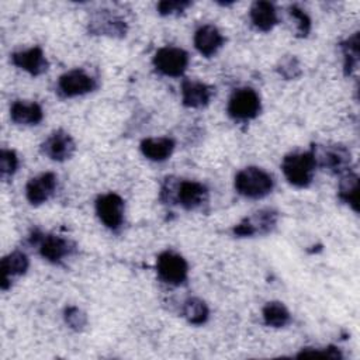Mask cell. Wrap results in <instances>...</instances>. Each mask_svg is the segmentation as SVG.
<instances>
[{
    "instance_id": "cell-1",
    "label": "cell",
    "mask_w": 360,
    "mask_h": 360,
    "mask_svg": "<svg viewBox=\"0 0 360 360\" xmlns=\"http://www.w3.org/2000/svg\"><path fill=\"white\" fill-rule=\"evenodd\" d=\"M207 187L198 181L181 180L173 183L166 179L162 187L160 198L167 202H177L186 210H197L207 200Z\"/></svg>"
},
{
    "instance_id": "cell-2",
    "label": "cell",
    "mask_w": 360,
    "mask_h": 360,
    "mask_svg": "<svg viewBox=\"0 0 360 360\" xmlns=\"http://www.w3.org/2000/svg\"><path fill=\"white\" fill-rule=\"evenodd\" d=\"M316 167V160L312 150L308 152H294L285 155L281 163L283 173L288 183L295 187H308L312 181L314 172Z\"/></svg>"
},
{
    "instance_id": "cell-3",
    "label": "cell",
    "mask_w": 360,
    "mask_h": 360,
    "mask_svg": "<svg viewBox=\"0 0 360 360\" xmlns=\"http://www.w3.org/2000/svg\"><path fill=\"white\" fill-rule=\"evenodd\" d=\"M273 186V177L260 167H245L235 176V188L246 198H263L271 193Z\"/></svg>"
},
{
    "instance_id": "cell-4",
    "label": "cell",
    "mask_w": 360,
    "mask_h": 360,
    "mask_svg": "<svg viewBox=\"0 0 360 360\" xmlns=\"http://www.w3.org/2000/svg\"><path fill=\"white\" fill-rule=\"evenodd\" d=\"M156 271L162 281L170 285H180L187 280L188 266L184 257L179 253L165 250L158 256Z\"/></svg>"
},
{
    "instance_id": "cell-5",
    "label": "cell",
    "mask_w": 360,
    "mask_h": 360,
    "mask_svg": "<svg viewBox=\"0 0 360 360\" xmlns=\"http://www.w3.org/2000/svg\"><path fill=\"white\" fill-rule=\"evenodd\" d=\"M226 110L228 114L235 120H252L260 111V97L250 87L238 89L232 93Z\"/></svg>"
},
{
    "instance_id": "cell-6",
    "label": "cell",
    "mask_w": 360,
    "mask_h": 360,
    "mask_svg": "<svg viewBox=\"0 0 360 360\" xmlns=\"http://www.w3.org/2000/svg\"><path fill=\"white\" fill-rule=\"evenodd\" d=\"M31 243L38 246L41 256L52 263H59L75 250V246L70 240L56 235H45L38 231L32 233Z\"/></svg>"
},
{
    "instance_id": "cell-7",
    "label": "cell",
    "mask_w": 360,
    "mask_h": 360,
    "mask_svg": "<svg viewBox=\"0 0 360 360\" xmlns=\"http://www.w3.org/2000/svg\"><path fill=\"white\" fill-rule=\"evenodd\" d=\"M188 65V53L176 46H163L153 56V66L158 72L166 76L179 77L184 73Z\"/></svg>"
},
{
    "instance_id": "cell-8",
    "label": "cell",
    "mask_w": 360,
    "mask_h": 360,
    "mask_svg": "<svg viewBox=\"0 0 360 360\" xmlns=\"http://www.w3.org/2000/svg\"><path fill=\"white\" fill-rule=\"evenodd\" d=\"M56 87L62 97H77L93 91L97 87V82L84 70L73 69L59 77Z\"/></svg>"
},
{
    "instance_id": "cell-9",
    "label": "cell",
    "mask_w": 360,
    "mask_h": 360,
    "mask_svg": "<svg viewBox=\"0 0 360 360\" xmlns=\"http://www.w3.org/2000/svg\"><path fill=\"white\" fill-rule=\"evenodd\" d=\"M96 212L108 229L117 231L124 221V200L115 193L103 194L96 200Z\"/></svg>"
},
{
    "instance_id": "cell-10",
    "label": "cell",
    "mask_w": 360,
    "mask_h": 360,
    "mask_svg": "<svg viewBox=\"0 0 360 360\" xmlns=\"http://www.w3.org/2000/svg\"><path fill=\"white\" fill-rule=\"evenodd\" d=\"M75 149V141L68 132L62 129L52 132L41 145L42 153L56 162H63L69 159L73 155Z\"/></svg>"
},
{
    "instance_id": "cell-11",
    "label": "cell",
    "mask_w": 360,
    "mask_h": 360,
    "mask_svg": "<svg viewBox=\"0 0 360 360\" xmlns=\"http://www.w3.org/2000/svg\"><path fill=\"white\" fill-rule=\"evenodd\" d=\"M58 184V179L53 173L46 172L41 173L32 179L25 186V195L27 200L32 205H39L49 200V197L55 193Z\"/></svg>"
},
{
    "instance_id": "cell-12",
    "label": "cell",
    "mask_w": 360,
    "mask_h": 360,
    "mask_svg": "<svg viewBox=\"0 0 360 360\" xmlns=\"http://www.w3.org/2000/svg\"><path fill=\"white\" fill-rule=\"evenodd\" d=\"M11 62L32 76H39L48 70V60L39 46L14 52L11 55Z\"/></svg>"
},
{
    "instance_id": "cell-13",
    "label": "cell",
    "mask_w": 360,
    "mask_h": 360,
    "mask_svg": "<svg viewBox=\"0 0 360 360\" xmlns=\"http://www.w3.org/2000/svg\"><path fill=\"white\" fill-rule=\"evenodd\" d=\"M316 166L332 170L335 173H342L347 169L350 163V153L343 146H326L321 150H312Z\"/></svg>"
},
{
    "instance_id": "cell-14",
    "label": "cell",
    "mask_w": 360,
    "mask_h": 360,
    "mask_svg": "<svg viewBox=\"0 0 360 360\" xmlns=\"http://www.w3.org/2000/svg\"><path fill=\"white\" fill-rule=\"evenodd\" d=\"M225 38L219 30L211 24L200 27L194 34V46L205 58L212 56L224 45Z\"/></svg>"
},
{
    "instance_id": "cell-15",
    "label": "cell",
    "mask_w": 360,
    "mask_h": 360,
    "mask_svg": "<svg viewBox=\"0 0 360 360\" xmlns=\"http://www.w3.org/2000/svg\"><path fill=\"white\" fill-rule=\"evenodd\" d=\"M212 89L205 83L195 80H184L181 84V98L186 107L201 108L211 100Z\"/></svg>"
},
{
    "instance_id": "cell-16",
    "label": "cell",
    "mask_w": 360,
    "mask_h": 360,
    "mask_svg": "<svg viewBox=\"0 0 360 360\" xmlns=\"http://www.w3.org/2000/svg\"><path fill=\"white\" fill-rule=\"evenodd\" d=\"M10 117L20 125H37L41 122L44 112L38 103L17 100L10 107Z\"/></svg>"
},
{
    "instance_id": "cell-17",
    "label": "cell",
    "mask_w": 360,
    "mask_h": 360,
    "mask_svg": "<svg viewBox=\"0 0 360 360\" xmlns=\"http://www.w3.org/2000/svg\"><path fill=\"white\" fill-rule=\"evenodd\" d=\"M174 149V141L167 136L146 138L141 142V152L145 158L153 162L166 160Z\"/></svg>"
},
{
    "instance_id": "cell-18",
    "label": "cell",
    "mask_w": 360,
    "mask_h": 360,
    "mask_svg": "<svg viewBox=\"0 0 360 360\" xmlns=\"http://www.w3.org/2000/svg\"><path fill=\"white\" fill-rule=\"evenodd\" d=\"M28 257L25 253L20 250H14L1 259V270H3V281L1 290H7L11 284V277L21 276L28 269Z\"/></svg>"
},
{
    "instance_id": "cell-19",
    "label": "cell",
    "mask_w": 360,
    "mask_h": 360,
    "mask_svg": "<svg viewBox=\"0 0 360 360\" xmlns=\"http://www.w3.org/2000/svg\"><path fill=\"white\" fill-rule=\"evenodd\" d=\"M249 17L259 31H270L277 24V13L270 1H255L250 7Z\"/></svg>"
},
{
    "instance_id": "cell-20",
    "label": "cell",
    "mask_w": 360,
    "mask_h": 360,
    "mask_svg": "<svg viewBox=\"0 0 360 360\" xmlns=\"http://www.w3.org/2000/svg\"><path fill=\"white\" fill-rule=\"evenodd\" d=\"M90 31L103 35H125V22L111 14H98L90 21Z\"/></svg>"
},
{
    "instance_id": "cell-21",
    "label": "cell",
    "mask_w": 360,
    "mask_h": 360,
    "mask_svg": "<svg viewBox=\"0 0 360 360\" xmlns=\"http://www.w3.org/2000/svg\"><path fill=\"white\" fill-rule=\"evenodd\" d=\"M339 198L349 204L354 211L359 208V179L353 173H347L339 183Z\"/></svg>"
},
{
    "instance_id": "cell-22",
    "label": "cell",
    "mask_w": 360,
    "mask_h": 360,
    "mask_svg": "<svg viewBox=\"0 0 360 360\" xmlns=\"http://www.w3.org/2000/svg\"><path fill=\"white\" fill-rule=\"evenodd\" d=\"M263 319L264 323L273 328H283L290 322L288 309L278 301L267 302L263 308Z\"/></svg>"
},
{
    "instance_id": "cell-23",
    "label": "cell",
    "mask_w": 360,
    "mask_h": 360,
    "mask_svg": "<svg viewBox=\"0 0 360 360\" xmlns=\"http://www.w3.org/2000/svg\"><path fill=\"white\" fill-rule=\"evenodd\" d=\"M184 318L193 325H202L207 322L210 311L207 304L200 298H188L183 305Z\"/></svg>"
},
{
    "instance_id": "cell-24",
    "label": "cell",
    "mask_w": 360,
    "mask_h": 360,
    "mask_svg": "<svg viewBox=\"0 0 360 360\" xmlns=\"http://www.w3.org/2000/svg\"><path fill=\"white\" fill-rule=\"evenodd\" d=\"M246 219L252 225V229L255 233H257V232L264 233L274 228V225L277 222V212H274L273 210H262V211L256 212L253 217H249Z\"/></svg>"
},
{
    "instance_id": "cell-25",
    "label": "cell",
    "mask_w": 360,
    "mask_h": 360,
    "mask_svg": "<svg viewBox=\"0 0 360 360\" xmlns=\"http://www.w3.org/2000/svg\"><path fill=\"white\" fill-rule=\"evenodd\" d=\"M343 53H345V70L346 73H350L353 69H356L357 59H359V37L354 34L352 38H349L343 45Z\"/></svg>"
},
{
    "instance_id": "cell-26",
    "label": "cell",
    "mask_w": 360,
    "mask_h": 360,
    "mask_svg": "<svg viewBox=\"0 0 360 360\" xmlns=\"http://www.w3.org/2000/svg\"><path fill=\"white\" fill-rule=\"evenodd\" d=\"M18 167V158L14 150L11 149H3L0 153V174L1 177L10 179Z\"/></svg>"
},
{
    "instance_id": "cell-27",
    "label": "cell",
    "mask_w": 360,
    "mask_h": 360,
    "mask_svg": "<svg viewBox=\"0 0 360 360\" xmlns=\"http://www.w3.org/2000/svg\"><path fill=\"white\" fill-rule=\"evenodd\" d=\"M277 70L285 79H295L301 75L300 63L294 56H285L284 59H281L277 66Z\"/></svg>"
},
{
    "instance_id": "cell-28",
    "label": "cell",
    "mask_w": 360,
    "mask_h": 360,
    "mask_svg": "<svg viewBox=\"0 0 360 360\" xmlns=\"http://www.w3.org/2000/svg\"><path fill=\"white\" fill-rule=\"evenodd\" d=\"M65 321L72 329L82 330L86 326L87 318L77 307H68L65 309Z\"/></svg>"
},
{
    "instance_id": "cell-29",
    "label": "cell",
    "mask_w": 360,
    "mask_h": 360,
    "mask_svg": "<svg viewBox=\"0 0 360 360\" xmlns=\"http://www.w3.org/2000/svg\"><path fill=\"white\" fill-rule=\"evenodd\" d=\"M290 14L291 17L297 21V31L300 37H305L308 35L309 30H311V20L309 17L297 6H291L290 7Z\"/></svg>"
},
{
    "instance_id": "cell-30",
    "label": "cell",
    "mask_w": 360,
    "mask_h": 360,
    "mask_svg": "<svg viewBox=\"0 0 360 360\" xmlns=\"http://www.w3.org/2000/svg\"><path fill=\"white\" fill-rule=\"evenodd\" d=\"M190 6V1L183 0H163L158 4V11L162 15L173 14V13H181L186 7Z\"/></svg>"
},
{
    "instance_id": "cell-31",
    "label": "cell",
    "mask_w": 360,
    "mask_h": 360,
    "mask_svg": "<svg viewBox=\"0 0 360 360\" xmlns=\"http://www.w3.org/2000/svg\"><path fill=\"white\" fill-rule=\"evenodd\" d=\"M298 357H328V359H342V354L335 347H328L323 350L319 349H304L298 354Z\"/></svg>"
}]
</instances>
